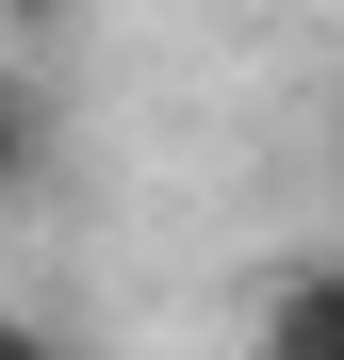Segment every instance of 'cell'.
I'll return each mask as SVG.
<instances>
[{
	"label": "cell",
	"instance_id": "cell-1",
	"mask_svg": "<svg viewBox=\"0 0 344 360\" xmlns=\"http://www.w3.org/2000/svg\"><path fill=\"white\" fill-rule=\"evenodd\" d=\"M262 360H344V262H279L262 278V311H246Z\"/></svg>",
	"mask_w": 344,
	"mask_h": 360
},
{
	"label": "cell",
	"instance_id": "cell-2",
	"mask_svg": "<svg viewBox=\"0 0 344 360\" xmlns=\"http://www.w3.org/2000/svg\"><path fill=\"white\" fill-rule=\"evenodd\" d=\"M33 180H49V98L0 82V197H33Z\"/></svg>",
	"mask_w": 344,
	"mask_h": 360
},
{
	"label": "cell",
	"instance_id": "cell-3",
	"mask_svg": "<svg viewBox=\"0 0 344 360\" xmlns=\"http://www.w3.org/2000/svg\"><path fill=\"white\" fill-rule=\"evenodd\" d=\"M0 360H82L66 328H33V311H0Z\"/></svg>",
	"mask_w": 344,
	"mask_h": 360
},
{
	"label": "cell",
	"instance_id": "cell-4",
	"mask_svg": "<svg viewBox=\"0 0 344 360\" xmlns=\"http://www.w3.org/2000/svg\"><path fill=\"white\" fill-rule=\"evenodd\" d=\"M82 17V0H0V33H66Z\"/></svg>",
	"mask_w": 344,
	"mask_h": 360
}]
</instances>
